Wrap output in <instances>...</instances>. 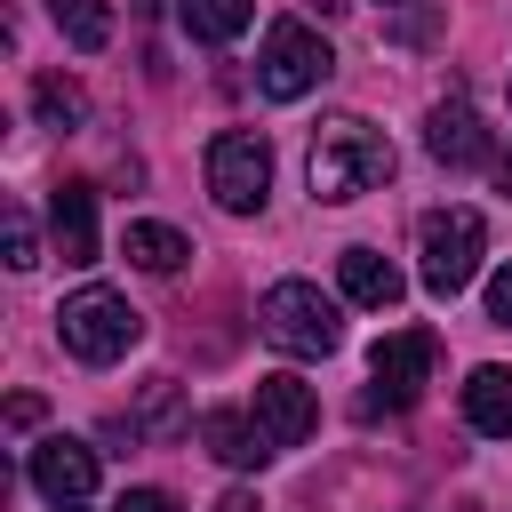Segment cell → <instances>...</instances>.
<instances>
[{
	"instance_id": "obj_1",
	"label": "cell",
	"mask_w": 512,
	"mask_h": 512,
	"mask_svg": "<svg viewBox=\"0 0 512 512\" xmlns=\"http://www.w3.org/2000/svg\"><path fill=\"white\" fill-rule=\"evenodd\" d=\"M312 200H328V208H344V200H360V192H376L384 176H392V144L368 128V120H352V112H336V120H320L312 128Z\"/></svg>"
},
{
	"instance_id": "obj_2",
	"label": "cell",
	"mask_w": 512,
	"mask_h": 512,
	"mask_svg": "<svg viewBox=\"0 0 512 512\" xmlns=\"http://www.w3.org/2000/svg\"><path fill=\"white\" fill-rule=\"evenodd\" d=\"M256 328H264L280 352H296V360H328V352L344 344V320H336V304H328L312 280H272L264 304H256Z\"/></svg>"
},
{
	"instance_id": "obj_3",
	"label": "cell",
	"mask_w": 512,
	"mask_h": 512,
	"mask_svg": "<svg viewBox=\"0 0 512 512\" xmlns=\"http://www.w3.org/2000/svg\"><path fill=\"white\" fill-rule=\"evenodd\" d=\"M56 336H64V352H72V360L112 368V360H120V352L144 336V320H136V304H128L120 288H80V296H64Z\"/></svg>"
},
{
	"instance_id": "obj_4",
	"label": "cell",
	"mask_w": 512,
	"mask_h": 512,
	"mask_svg": "<svg viewBox=\"0 0 512 512\" xmlns=\"http://www.w3.org/2000/svg\"><path fill=\"white\" fill-rule=\"evenodd\" d=\"M416 248H424V288L448 304L472 288V272L488 256V224H480V208H432L416 224Z\"/></svg>"
},
{
	"instance_id": "obj_5",
	"label": "cell",
	"mask_w": 512,
	"mask_h": 512,
	"mask_svg": "<svg viewBox=\"0 0 512 512\" xmlns=\"http://www.w3.org/2000/svg\"><path fill=\"white\" fill-rule=\"evenodd\" d=\"M328 40L312 32V24H296V16H280L272 32H264V56H256V88L272 96V104H296V96H312L320 80H328Z\"/></svg>"
},
{
	"instance_id": "obj_6",
	"label": "cell",
	"mask_w": 512,
	"mask_h": 512,
	"mask_svg": "<svg viewBox=\"0 0 512 512\" xmlns=\"http://www.w3.org/2000/svg\"><path fill=\"white\" fill-rule=\"evenodd\" d=\"M208 192H216L224 216H256L264 192H272V144L256 128H224L208 144Z\"/></svg>"
},
{
	"instance_id": "obj_7",
	"label": "cell",
	"mask_w": 512,
	"mask_h": 512,
	"mask_svg": "<svg viewBox=\"0 0 512 512\" xmlns=\"http://www.w3.org/2000/svg\"><path fill=\"white\" fill-rule=\"evenodd\" d=\"M432 360H440V336H432V328H392V336L368 352L376 392H368L360 408H408V400L432 384Z\"/></svg>"
},
{
	"instance_id": "obj_8",
	"label": "cell",
	"mask_w": 512,
	"mask_h": 512,
	"mask_svg": "<svg viewBox=\"0 0 512 512\" xmlns=\"http://www.w3.org/2000/svg\"><path fill=\"white\" fill-rule=\"evenodd\" d=\"M248 416L264 424V440H272V448H304V440H312V424H320V400H312V384H304V376H256Z\"/></svg>"
},
{
	"instance_id": "obj_9",
	"label": "cell",
	"mask_w": 512,
	"mask_h": 512,
	"mask_svg": "<svg viewBox=\"0 0 512 512\" xmlns=\"http://www.w3.org/2000/svg\"><path fill=\"white\" fill-rule=\"evenodd\" d=\"M32 488H40L48 504H80V496L96 488V448H88V440H64V432L40 440V448H32Z\"/></svg>"
},
{
	"instance_id": "obj_10",
	"label": "cell",
	"mask_w": 512,
	"mask_h": 512,
	"mask_svg": "<svg viewBox=\"0 0 512 512\" xmlns=\"http://www.w3.org/2000/svg\"><path fill=\"white\" fill-rule=\"evenodd\" d=\"M424 144H432V160H448V168H472V160H488V128H480V112H472V96H464V88H448V96L432 104V128H424Z\"/></svg>"
},
{
	"instance_id": "obj_11",
	"label": "cell",
	"mask_w": 512,
	"mask_h": 512,
	"mask_svg": "<svg viewBox=\"0 0 512 512\" xmlns=\"http://www.w3.org/2000/svg\"><path fill=\"white\" fill-rule=\"evenodd\" d=\"M48 232L64 264H96V192L88 184H56L48 192Z\"/></svg>"
},
{
	"instance_id": "obj_12",
	"label": "cell",
	"mask_w": 512,
	"mask_h": 512,
	"mask_svg": "<svg viewBox=\"0 0 512 512\" xmlns=\"http://www.w3.org/2000/svg\"><path fill=\"white\" fill-rule=\"evenodd\" d=\"M200 440H208V456H216V464H240V472H248V464H264V456H280V448L264 440V424H256V416H240V408H208V416H200Z\"/></svg>"
},
{
	"instance_id": "obj_13",
	"label": "cell",
	"mask_w": 512,
	"mask_h": 512,
	"mask_svg": "<svg viewBox=\"0 0 512 512\" xmlns=\"http://www.w3.org/2000/svg\"><path fill=\"white\" fill-rule=\"evenodd\" d=\"M464 424L480 440H512V368H472L464 376Z\"/></svg>"
},
{
	"instance_id": "obj_14",
	"label": "cell",
	"mask_w": 512,
	"mask_h": 512,
	"mask_svg": "<svg viewBox=\"0 0 512 512\" xmlns=\"http://www.w3.org/2000/svg\"><path fill=\"white\" fill-rule=\"evenodd\" d=\"M336 280H344V296L368 304V312H392V304H400V272H392V256H376V248H344V256H336Z\"/></svg>"
},
{
	"instance_id": "obj_15",
	"label": "cell",
	"mask_w": 512,
	"mask_h": 512,
	"mask_svg": "<svg viewBox=\"0 0 512 512\" xmlns=\"http://www.w3.org/2000/svg\"><path fill=\"white\" fill-rule=\"evenodd\" d=\"M176 16H184V32H192V40L224 48V40H240V32L256 24V0H176Z\"/></svg>"
},
{
	"instance_id": "obj_16",
	"label": "cell",
	"mask_w": 512,
	"mask_h": 512,
	"mask_svg": "<svg viewBox=\"0 0 512 512\" xmlns=\"http://www.w3.org/2000/svg\"><path fill=\"white\" fill-rule=\"evenodd\" d=\"M120 248H128V264H136V272H176V264L192 256V240H184L176 224H128V232H120Z\"/></svg>"
},
{
	"instance_id": "obj_17",
	"label": "cell",
	"mask_w": 512,
	"mask_h": 512,
	"mask_svg": "<svg viewBox=\"0 0 512 512\" xmlns=\"http://www.w3.org/2000/svg\"><path fill=\"white\" fill-rule=\"evenodd\" d=\"M48 16H56V32H64L80 56L112 48V8H104V0H48Z\"/></svg>"
},
{
	"instance_id": "obj_18",
	"label": "cell",
	"mask_w": 512,
	"mask_h": 512,
	"mask_svg": "<svg viewBox=\"0 0 512 512\" xmlns=\"http://www.w3.org/2000/svg\"><path fill=\"white\" fill-rule=\"evenodd\" d=\"M32 112H40L48 128H80V120H88V96H80L64 72H40V80H32Z\"/></svg>"
},
{
	"instance_id": "obj_19",
	"label": "cell",
	"mask_w": 512,
	"mask_h": 512,
	"mask_svg": "<svg viewBox=\"0 0 512 512\" xmlns=\"http://www.w3.org/2000/svg\"><path fill=\"white\" fill-rule=\"evenodd\" d=\"M128 424H136V432H160V440H176V432H184L176 384H168V376H152V384H144V416H128Z\"/></svg>"
},
{
	"instance_id": "obj_20",
	"label": "cell",
	"mask_w": 512,
	"mask_h": 512,
	"mask_svg": "<svg viewBox=\"0 0 512 512\" xmlns=\"http://www.w3.org/2000/svg\"><path fill=\"white\" fill-rule=\"evenodd\" d=\"M8 264H16V272H32V264H40V232H32V216H24V208H8Z\"/></svg>"
},
{
	"instance_id": "obj_21",
	"label": "cell",
	"mask_w": 512,
	"mask_h": 512,
	"mask_svg": "<svg viewBox=\"0 0 512 512\" xmlns=\"http://www.w3.org/2000/svg\"><path fill=\"white\" fill-rule=\"evenodd\" d=\"M488 320H496V328H512V264H496V272H488Z\"/></svg>"
},
{
	"instance_id": "obj_22",
	"label": "cell",
	"mask_w": 512,
	"mask_h": 512,
	"mask_svg": "<svg viewBox=\"0 0 512 512\" xmlns=\"http://www.w3.org/2000/svg\"><path fill=\"white\" fill-rule=\"evenodd\" d=\"M120 512H176V496H168V488H128Z\"/></svg>"
},
{
	"instance_id": "obj_23",
	"label": "cell",
	"mask_w": 512,
	"mask_h": 512,
	"mask_svg": "<svg viewBox=\"0 0 512 512\" xmlns=\"http://www.w3.org/2000/svg\"><path fill=\"white\" fill-rule=\"evenodd\" d=\"M8 424H16V432H32V424H40V400H32V392H16V400H8Z\"/></svg>"
},
{
	"instance_id": "obj_24",
	"label": "cell",
	"mask_w": 512,
	"mask_h": 512,
	"mask_svg": "<svg viewBox=\"0 0 512 512\" xmlns=\"http://www.w3.org/2000/svg\"><path fill=\"white\" fill-rule=\"evenodd\" d=\"M216 512H256V496H248V488H232V496H224Z\"/></svg>"
},
{
	"instance_id": "obj_25",
	"label": "cell",
	"mask_w": 512,
	"mask_h": 512,
	"mask_svg": "<svg viewBox=\"0 0 512 512\" xmlns=\"http://www.w3.org/2000/svg\"><path fill=\"white\" fill-rule=\"evenodd\" d=\"M496 184H504V192H512V152H496Z\"/></svg>"
},
{
	"instance_id": "obj_26",
	"label": "cell",
	"mask_w": 512,
	"mask_h": 512,
	"mask_svg": "<svg viewBox=\"0 0 512 512\" xmlns=\"http://www.w3.org/2000/svg\"><path fill=\"white\" fill-rule=\"evenodd\" d=\"M136 8H144V16H152V8H160V0H136Z\"/></svg>"
},
{
	"instance_id": "obj_27",
	"label": "cell",
	"mask_w": 512,
	"mask_h": 512,
	"mask_svg": "<svg viewBox=\"0 0 512 512\" xmlns=\"http://www.w3.org/2000/svg\"><path fill=\"white\" fill-rule=\"evenodd\" d=\"M56 512H80V504H56Z\"/></svg>"
}]
</instances>
